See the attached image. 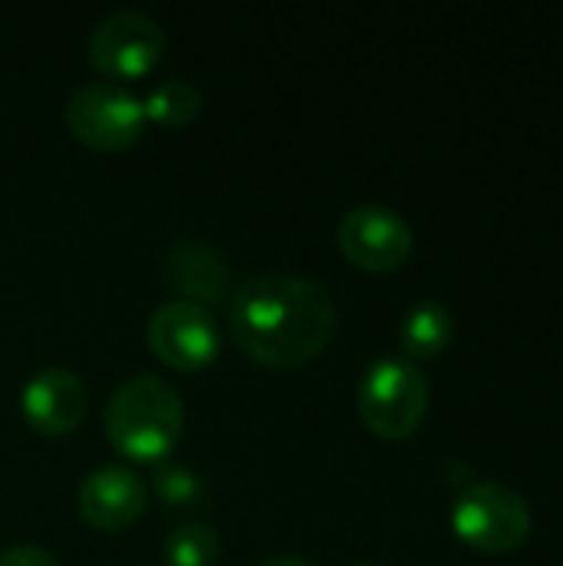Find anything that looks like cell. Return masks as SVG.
<instances>
[{"label": "cell", "mask_w": 563, "mask_h": 566, "mask_svg": "<svg viewBox=\"0 0 563 566\" xmlns=\"http://www.w3.org/2000/svg\"><path fill=\"white\" fill-rule=\"evenodd\" d=\"M355 566H382V564H355Z\"/></svg>", "instance_id": "ac0fdd59"}, {"label": "cell", "mask_w": 563, "mask_h": 566, "mask_svg": "<svg viewBox=\"0 0 563 566\" xmlns=\"http://www.w3.org/2000/svg\"><path fill=\"white\" fill-rule=\"evenodd\" d=\"M455 537L478 554H511L528 544L534 517L528 501L501 481H471L451 504Z\"/></svg>", "instance_id": "277c9868"}, {"label": "cell", "mask_w": 563, "mask_h": 566, "mask_svg": "<svg viewBox=\"0 0 563 566\" xmlns=\"http://www.w3.org/2000/svg\"><path fill=\"white\" fill-rule=\"evenodd\" d=\"M66 126L90 149L123 153L139 143L146 129V109L143 99L123 83L93 80L70 93Z\"/></svg>", "instance_id": "5b68a950"}, {"label": "cell", "mask_w": 563, "mask_h": 566, "mask_svg": "<svg viewBox=\"0 0 563 566\" xmlns=\"http://www.w3.org/2000/svg\"><path fill=\"white\" fill-rule=\"evenodd\" d=\"M335 242L342 255L365 272H398L411 259L415 232L392 206L362 202L338 219Z\"/></svg>", "instance_id": "ba28073f"}, {"label": "cell", "mask_w": 563, "mask_h": 566, "mask_svg": "<svg viewBox=\"0 0 563 566\" xmlns=\"http://www.w3.org/2000/svg\"><path fill=\"white\" fill-rule=\"evenodd\" d=\"M159 279L176 295V302H189L199 308L219 305L232 295V272L222 252L199 239H176L166 245L159 259Z\"/></svg>", "instance_id": "9c48e42d"}, {"label": "cell", "mask_w": 563, "mask_h": 566, "mask_svg": "<svg viewBox=\"0 0 563 566\" xmlns=\"http://www.w3.org/2000/svg\"><path fill=\"white\" fill-rule=\"evenodd\" d=\"M163 50H166L163 27L143 10H116L103 17L86 40L90 63L110 83H123V86L129 80L149 76L163 60Z\"/></svg>", "instance_id": "8992f818"}, {"label": "cell", "mask_w": 563, "mask_h": 566, "mask_svg": "<svg viewBox=\"0 0 563 566\" xmlns=\"http://www.w3.org/2000/svg\"><path fill=\"white\" fill-rule=\"evenodd\" d=\"M20 411L23 421L46 438L70 434L86 415V385L70 368H40L20 388Z\"/></svg>", "instance_id": "30bf717a"}, {"label": "cell", "mask_w": 563, "mask_h": 566, "mask_svg": "<svg viewBox=\"0 0 563 566\" xmlns=\"http://www.w3.org/2000/svg\"><path fill=\"white\" fill-rule=\"evenodd\" d=\"M149 491L136 471L123 464H103L90 471L80 484L76 507L93 531H126L146 511Z\"/></svg>", "instance_id": "8fae6325"}, {"label": "cell", "mask_w": 563, "mask_h": 566, "mask_svg": "<svg viewBox=\"0 0 563 566\" xmlns=\"http://www.w3.org/2000/svg\"><path fill=\"white\" fill-rule=\"evenodd\" d=\"M398 338H402V352L408 355V361H431L451 345L455 318L448 305L441 302H418L402 318Z\"/></svg>", "instance_id": "7c38bea8"}, {"label": "cell", "mask_w": 563, "mask_h": 566, "mask_svg": "<svg viewBox=\"0 0 563 566\" xmlns=\"http://www.w3.org/2000/svg\"><path fill=\"white\" fill-rule=\"evenodd\" d=\"M0 566H60L56 557L43 547H33V544H17V547H7L0 551Z\"/></svg>", "instance_id": "2e32d148"}, {"label": "cell", "mask_w": 563, "mask_h": 566, "mask_svg": "<svg viewBox=\"0 0 563 566\" xmlns=\"http://www.w3.org/2000/svg\"><path fill=\"white\" fill-rule=\"evenodd\" d=\"M229 328L252 361L275 371H295L332 345L338 308L315 279L269 272L232 289Z\"/></svg>", "instance_id": "6da1fadb"}, {"label": "cell", "mask_w": 563, "mask_h": 566, "mask_svg": "<svg viewBox=\"0 0 563 566\" xmlns=\"http://www.w3.org/2000/svg\"><path fill=\"white\" fill-rule=\"evenodd\" d=\"M186 424V408L176 388L156 375L126 378L106 405V438L110 444L143 464H163L176 451Z\"/></svg>", "instance_id": "7a4b0ae2"}, {"label": "cell", "mask_w": 563, "mask_h": 566, "mask_svg": "<svg viewBox=\"0 0 563 566\" xmlns=\"http://www.w3.org/2000/svg\"><path fill=\"white\" fill-rule=\"evenodd\" d=\"M146 342L149 352L173 371H206L222 348L219 325L209 308L189 305V302H163L153 308L146 322Z\"/></svg>", "instance_id": "52a82bcc"}, {"label": "cell", "mask_w": 563, "mask_h": 566, "mask_svg": "<svg viewBox=\"0 0 563 566\" xmlns=\"http://www.w3.org/2000/svg\"><path fill=\"white\" fill-rule=\"evenodd\" d=\"M259 566H315L312 560H305V557H295V554H282V557H272V560H265V564Z\"/></svg>", "instance_id": "e0dca14e"}, {"label": "cell", "mask_w": 563, "mask_h": 566, "mask_svg": "<svg viewBox=\"0 0 563 566\" xmlns=\"http://www.w3.org/2000/svg\"><path fill=\"white\" fill-rule=\"evenodd\" d=\"M222 541L212 524L186 521L163 541V566H212L219 560Z\"/></svg>", "instance_id": "5bb4252c"}, {"label": "cell", "mask_w": 563, "mask_h": 566, "mask_svg": "<svg viewBox=\"0 0 563 566\" xmlns=\"http://www.w3.org/2000/svg\"><path fill=\"white\" fill-rule=\"evenodd\" d=\"M146 491H153V494H156L166 507H173V511L199 507V501H202V494H206V488H202V481H199L196 471H189V468H183V464H169V461H163V464L153 468L149 488H146Z\"/></svg>", "instance_id": "9a60e30c"}, {"label": "cell", "mask_w": 563, "mask_h": 566, "mask_svg": "<svg viewBox=\"0 0 563 566\" xmlns=\"http://www.w3.org/2000/svg\"><path fill=\"white\" fill-rule=\"evenodd\" d=\"M143 109H146V123H159L169 129L189 126L199 109H202V93L183 80V76H169L149 86V93L143 96Z\"/></svg>", "instance_id": "4fadbf2b"}, {"label": "cell", "mask_w": 563, "mask_h": 566, "mask_svg": "<svg viewBox=\"0 0 563 566\" xmlns=\"http://www.w3.org/2000/svg\"><path fill=\"white\" fill-rule=\"evenodd\" d=\"M358 418L382 441H408L428 418L431 385L408 358H382L358 381Z\"/></svg>", "instance_id": "3957f363"}]
</instances>
